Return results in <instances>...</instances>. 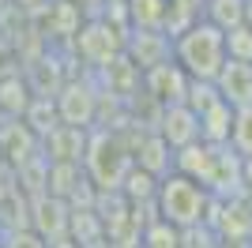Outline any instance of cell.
Returning <instances> with one entry per match:
<instances>
[{"label":"cell","mask_w":252,"mask_h":248,"mask_svg":"<svg viewBox=\"0 0 252 248\" xmlns=\"http://www.w3.org/2000/svg\"><path fill=\"white\" fill-rule=\"evenodd\" d=\"M226 57V31H219L211 19H196L173 34V61L185 68L189 79H215Z\"/></svg>","instance_id":"obj_1"},{"label":"cell","mask_w":252,"mask_h":248,"mask_svg":"<svg viewBox=\"0 0 252 248\" xmlns=\"http://www.w3.org/2000/svg\"><path fill=\"white\" fill-rule=\"evenodd\" d=\"M155 207H158V218H166L169 226H177V229L203 226V222H207V211H211V188L200 185V181H192L189 173L169 169V173L158 181Z\"/></svg>","instance_id":"obj_2"},{"label":"cell","mask_w":252,"mask_h":248,"mask_svg":"<svg viewBox=\"0 0 252 248\" xmlns=\"http://www.w3.org/2000/svg\"><path fill=\"white\" fill-rule=\"evenodd\" d=\"M83 165H87V181L91 185H98L102 192H117L125 173L132 169V147L121 143L117 132H94L87 139Z\"/></svg>","instance_id":"obj_3"},{"label":"cell","mask_w":252,"mask_h":248,"mask_svg":"<svg viewBox=\"0 0 252 248\" xmlns=\"http://www.w3.org/2000/svg\"><path fill=\"white\" fill-rule=\"evenodd\" d=\"M79 38H75V49H79V57H83L87 64H94V68H105V64H113L121 53H125V41H121V34L109 27V23H87L83 31H75Z\"/></svg>","instance_id":"obj_4"},{"label":"cell","mask_w":252,"mask_h":248,"mask_svg":"<svg viewBox=\"0 0 252 248\" xmlns=\"http://www.w3.org/2000/svg\"><path fill=\"white\" fill-rule=\"evenodd\" d=\"M125 53L139 72H147V68H155V64L173 57V38H169L162 27H136L132 38L125 41Z\"/></svg>","instance_id":"obj_5"},{"label":"cell","mask_w":252,"mask_h":248,"mask_svg":"<svg viewBox=\"0 0 252 248\" xmlns=\"http://www.w3.org/2000/svg\"><path fill=\"white\" fill-rule=\"evenodd\" d=\"M158 135H162L173 151L196 143V139H200V113L185 102L162 105V113H158Z\"/></svg>","instance_id":"obj_6"},{"label":"cell","mask_w":252,"mask_h":248,"mask_svg":"<svg viewBox=\"0 0 252 248\" xmlns=\"http://www.w3.org/2000/svg\"><path fill=\"white\" fill-rule=\"evenodd\" d=\"M57 113H61L64 124H79V128H91V121L98 117V94L87 87V83L72 79L57 91Z\"/></svg>","instance_id":"obj_7"},{"label":"cell","mask_w":252,"mask_h":248,"mask_svg":"<svg viewBox=\"0 0 252 248\" xmlns=\"http://www.w3.org/2000/svg\"><path fill=\"white\" fill-rule=\"evenodd\" d=\"M143 87H147V94H155L158 105L185 102L189 75H185V68L169 57V61H162V64H155V68H147V72H143Z\"/></svg>","instance_id":"obj_8"},{"label":"cell","mask_w":252,"mask_h":248,"mask_svg":"<svg viewBox=\"0 0 252 248\" xmlns=\"http://www.w3.org/2000/svg\"><path fill=\"white\" fill-rule=\"evenodd\" d=\"M215 91H219L222 102H230L233 109L245 102H252V61H237V57H226L215 75Z\"/></svg>","instance_id":"obj_9"},{"label":"cell","mask_w":252,"mask_h":248,"mask_svg":"<svg viewBox=\"0 0 252 248\" xmlns=\"http://www.w3.org/2000/svg\"><path fill=\"white\" fill-rule=\"evenodd\" d=\"M68 222H72V207H68V199L45 192V196L34 203V229H38V237H42V241H49V245H53V241H64Z\"/></svg>","instance_id":"obj_10"},{"label":"cell","mask_w":252,"mask_h":248,"mask_svg":"<svg viewBox=\"0 0 252 248\" xmlns=\"http://www.w3.org/2000/svg\"><path fill=\"white\" fill-rule=\"evenodd\" d=\"M45 151H49V162H83L87 155V128L79 124H57L49 135H45Z\"/></svg>","instance_id":"obj_11"},{"label":"cell","mask_w":252,"mask_h":248,"mask_svg":"<svg viewBox=\"0 0 252 248\" xmlns=\"http://www.w3.org/2000/svg\"><path fill=\"white\" fill-rule=\"evenodd\" d=\"M132 162L162 181V177L173 169V147H169L158 132H147V135H139V143L132 147Z\"/></svg>","instance_id":"obj_12"},{"label":"cell","mask_w":252,"mask_h":248,"mask_svg":"<svg viewBox=\"0 0 252 248\" xmlns=\"http://www.w3.org/2000/svg\"><path fill=\"white\" fill-rule=\"evenodd\" d=\"M230 128H233V105L230 102H211L207 109L200 113V139L203 143H215V147H226L230 143Z\"/></svg>","instance_id":"obj_13"},{"label":"cell","mask_w":252,"mask_h":248,"mask_svg":"<svg viewBox=\"0 0 252 248\" xmlns=\"http://www.w3.org/2000/svg\"><path fill=\"white\" fill-rule=\"evenodd\" d=\"M203 8L207 0H166V15H162V31L173 38L185 27H192L196 19H203Z\"/></svg>","instance_id":"obj_14"},{"label":"cell","mask_w":252,"mask_h":248,"mask_svg":"<svg viewBox=\"0 0 252 248\" xmlns=\"http://www.w3.org/2000/svg\"><path fill=\"white\" fill-rule=\"evenodd\" d=\"M245 15H249V0H207V8H203V19H211L219 31L241 27Z\"/></svg>","instance_id":"obj_15"},{"label":"cell","mask_w":252,"mask_h":248,"mask_svg":"<svg viewBox=\"0 0 252 248\" xmlns=\"http://www.w3.org/2000/svg\"><path fill=\"white\" fill-rule=\"evenodd\" d=\"M230 147L241 158H252V102L233 109V128H230Z\"/></svg>","instance_id":"obj_16"},{"label":"cell","mask_w":252,"mask_h":248,"mask_svg":"<svg viewBox=\"0 0 252 248\" xmlns=\"http://www.w3.org/2000/svg\"><path fill=\"white\" fill-rule=\"evenodd\" d=\"M143 248H181V229L166 218H155L151 226H143Z\"/></svg>","instance_id":"obj_17"},{"label":"cell","mask_w":252,"mask_h":248,"mask_svg":"<svg viewBox=\"0 0 252 248\" xmlns=\"http://www.w3.org/2000/svg\"><path fill=\"white\" fill-rule=\"evenodd\" d=\"M27 124H31L38 135H49L57 124H61V113H57V102H49V98H38V102L31 105V113H27Z\"/></svg>","instance_id":"obj_18"},{"label":"cell","mask_w":252,"mask_h":248,"mask_svg":"<svg viewBox=\"0 0 252 248\" xmlns=\"http://www.w3.org/2000/svg\"><path fill=\"white\" fill-rule=\"evenodd\" d=\"M128 11H132V23H136V27H162L166 0H128Z\"/></svg>","instance_id":"obj_19"},{"label":"cell","mask_w":252,"mask_h":248,"mask_svg":"<svg viewBox=\"0 0 252 248\" xmlns=\"http://www.w3.org/2000/svg\"><path fill=\"white\" fill-rule=\"evenodd\" d=\"M226 53L237 57V61H252V27H249V23L226 31Z\"/></svg>","instance_id":"obj_20"},{"label":"cell","mask_w":252,"mask_h":248,"mask_svg":"<svg viewBox=\"0 0 252 248\" xmlns=\"http://www.w3.org/2000/svg\"><path fill=\"white\" fill-rule=\"evenodd\" d=\"M11 248H45V245H42V237H15Z\"/></svg>","instance_id":"obj_21"}]
</instances>
